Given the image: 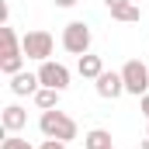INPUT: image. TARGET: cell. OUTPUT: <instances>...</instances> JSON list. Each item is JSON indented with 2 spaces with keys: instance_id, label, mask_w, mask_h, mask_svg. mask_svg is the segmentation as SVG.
I'll list each match as a JSON object with an SVG mask.
<instances>
[{
  "instance_id": "6da1fadb",
  "label": "cell",
  "mask_w": 149,
  "mask_h": 149,
  "mask_svg": "<svg viewBox=\"0 0 149 149\" xmlns=\"http://www.w3.org/2000/svg\"><path fill=\"white\" fill-rule=\"evenodd\" d=\"M24 66V49H21V38L10 24H0V73L14 76L21 73Z\"/></svg>"
},
{
  "instance_id": "7c38bea8",
  "label": "cell",
  "mask_w": 149,
  "mask_h": 149,
  "mask_svg": "<svg viewBox=\"0 0 149 149\" xmlns=\"http://www.w3.org/2000/svg\"><path fill=\"white\" fill-rule=\"evenodd\" d=\"M59 94H63V90H52V87H38L35 104L42 108V111H52V108H59Z\"/></svg>"
},
{
  "instance_id": "ac0fdd59",
  "label": "cell",
  "mask_w": 149,
  "mask_h": 149,
  "mask_svg": "<svg viewBox=\"0 0 149 149\" xmlns=\"http://www.w3.org/2000/svg\"><path fill=\"white\" fill-rule=\"evenodd\" d=\"M104 3H108V10H111V7H121V3H128V0H104Z\"/></svg>"
},
{
  "instance_id": "5b68a950",
  "label": "cell",
  "mask_w": 149,
  "mask_h": 149,
  "mask_svg": "<svg viewBox=\"0 0 149 149\" xmlns=\"http://www.w3.org/2000/svg\"><path fill=\"white\" fill-rule=\"evenodd\" d=\"M21 49H24V56H28V59H38V63H45V59L52 56L56 42H52V35H49V31L35 28V31H28V35L21 38Z\"/></svg>"
},
{
  "instance_id": "d6986e66",
  "label": "cell",
  "mask_w": 149,
  "mask_h": 149,
  "mask_svg": "<svg viewBox=\"0 0 149 149\" xmlns=\"http://www.w3.org/2000/svg\"><path fill=\"white\" fill-rule=\"evenodd\" d=\"M139 149H149V139H142V142H139Z\"/></svg>"
},
{
  "instance_id": "3957f363",
  "label": "cell",
  "mask_w": 149,
  "mask_h": 149,
  "mask_svg": "<svg viewBox=\"0 0 149 149\" xmlns=\"http://www.w3.org/2000/svg\"><path fill=\"white\" fill-rule=\"evenodd\" d=\"M121 80H125V94H135V97L149 94V66L142 59H128L121 66Z\"/></svg>"
},
{
  "instance_id": "9c48e42d",
  "label": "cell",
  "mask_w": 149,
  "mask_h": 149,
  "mask_svg": "<svg viewBox=\"0 0 149 149\" xmlns=\"http://www.w3.org/2000/svg\"><path fill=\"white\" fill-rule=\"evenodd\" d=\"M38 87H42L38 73H24V70H21V73H14V76H10V94H17V97H28V94L35 97V94H38Z\"/></svg>"
},
{
  "instance_id": "30bf717a",
  "label": "cell",
  "mask_w": 149,
  "mask_h": 149,
  "mask_svg": "<svg viewBox=\"0 0 149 149\" xmlns=\"http://www.w3.org/2000/svg\"><path fill=\"white\" fill-rule=\"evenodd\" d=\"M76 73L83 76V80H97V76L104 73V59L87 52V56H80V59H76Z\"/></svg>"
},
{
  "instance_id": "8992f818",
  "label": "cell",
  "mask_w": 149,
  "mask_h": 149,
  "mask_svg": "<svg viewBox=\"0 0 149 149\" xmlns=\"http://www.w3.org/2000/svg\"><path fill=\"white\" fill-rule=\"evenodd\" d=\"M38 80H42V87L66 90V87H70V70H66L63 63H56V59H45V63L38 66Z\"/></svg>"
},
{
  "instance_id": "4fadbf2b",
  "label": "cell",
  "mask_w": 149,
  "mask_h": 149,
  "mask_svg": "<svg viewBox=\"0 0 149 149\" xmlns=\"http://www.w3.org/2000/svg\"><path fill=\"white\" fill-rule=\"evenodd\" d=\"M111 17L121 21V24H132V21H139V7L128 0V3H121V7H111Z\"/></svg>"
},
{
  "instance_id": "8fae6325",
  "label": "cell",
  "mask_w": 149,
  "mask_h": 149,
  "mask_svg": "<svg viewBox=\"0 0 149 149\" xmlns=\"http://www.w3.org/2000/svg\"><path fill=\"white\" fill-rule=\"evenodd\" d=\"M111 146V132L108 128H90L83 135V149H108Z\"/></svg>"
},
{
  "instance_id": "9a60e30c",
  "label": "cell",
  "mask_w": 149,
  "mask_h": 149,
  "mask_svg": "<svg viewBox=\"0 0 149 149\" xmlns=\"http://www.w3.org/2000/svg\"><path fill=\"white\" fill-rule=\"evenodd\" d=\"M38 149H66V142H59V139H45Z\"/></svg>"
},
{
  "instance_id": "e0dca14e",
  "label": "cell",
  "mask_w": 149,
  "mask_h": 149,
  "mask_svg": "<svg viewBox=\"0 0 149 149\" xmlns=\"http://www.w3.org/2000/svg\"><path fill=\"white\" fill-rule=\"evenodd\" d=\"M80 0H56V7H76Z\"/></svg>"
},
{
  "instance_id": "44dd1931",
  "label": "cell",
  "mask_w": 149,
  "mask_h": 149,
  "mask_svg": "<svg viewBox=\"0 0 149 149\" xmlns=\"http://www.w3.org/2000/svg\"><path fill=\"white\" fill-rule=\"evenodd\" d=\"M108 149H114V146H108Z\"/></svg>"
},
{
  "instance_id": "52a82bcc",
  "label": "cell",
  "mask_w": 149,
  "mask_h": 149,
  "mask_svg": "<svg viewBox=\"0 0 149 149\" xmlns=\"http://www.w3.org/2000/svg\"><path fill=\"white\" fill-rule=\"evenodd\" d=\"M94 87H97V94H101L104 101H114V97L125 94V80H121V73H108V70L94 80Z\"/></svg>"
},
{
  "instance_id": "5bb4252c",
  "label": "cell",
  "mask_w": 149,
  "mask_h": 149,
  "mask_svg": "<svg viewBox=\"0 0 149 149\" xmlns=\"http://www.w3.org/2000/svg\"><path fill=\"white\" fill-rule=\"evenodd\" d=\"M0 149H35L28 139H17V135H7L3 142H0Z\"/></svg>"
},
{
  "instance_id": "ffe728a7",
  "label": "cell",
  "mask_w": 149,
  "mask_h": 149,
  "mask_svg": "<svg viewBox=\"0 0 149 149\" xmlns=\"http://www.w3.org/2000/svg\"><path fill=\"white\" fill-rule=\"evenodd\" d=\"M146 135H149V125H146Z\"/></svg>"
},
{
  "instance_id": "277c9868",
  "label": "cell",
  "mask_w": 149,
  "mask_h": 149,
  "mask_svg": "<svg viewBox=\"0 0 149 149\" xmlns=\"http://www.w3.org/2000/svg\"><path fill=\"white\" fill-rule=\"evenodd\" d=\"M90 42H94V35H90V28L83 21H70L63 28V49L73 52V56H87L90 52Z\"/></svg>"
},
{
  "instance_id": "2e32d148",
  "label": "cell",
  "mask_w": 149,
  "mask_h": 149,
  "mask_svg": "<svg viewBox=\"0 0 149 149\" xmlns=\"http://www.w3.org/2000/svg\"><path fill=\"white\" fill-rule=\"evenodd\" d=\"M139 111L146 114V121H149V94H142V97H139Z\"/></svg>"
},
{
  "instance_id": "7a4b0ae2",
  "label": "cell",
  "mask_w": 149,
  "mask_h": 149,
  "mask_svg": "<svg viewBox=\"0 0 149 149\" xmlns=\"http://www.w3.org/2000/svg\"><path fill=\"white\" fill-rule=\"evenodd\" d=\"M38 128H42V135H45V139H59V142H70V139H76V132H80V128H76V121H73L66 111H59V108L42 111Z\"/></svg>"
},
{
  "instance_id": "ba28073f",
  "label": "cell",
  "mask_w": 149,
  "mask_h": 149,
  "mask_svg": "<svg viewBox=\"0 0 149 149\" xmlns=\"http://www.w3.org/2000/svg\"><path fill=\"white\" fill-rule=\"evenodd\" d=\"M0 121H3V132H7V135H17V132L28 125V111H24L21 104H7L3 114H0Z\"/></svg>"
}]
</instances>
